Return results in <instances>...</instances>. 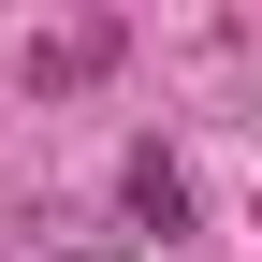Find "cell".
I'll return each mask as SVG.
<instances>
[{"mask_svg":"<svg viewBox=\"0 0 262 262\" xmlns=\"http://www.w3.org/2000/svg\"><path fill=\"white\" fill-rule=\"evenodd\" d=\"M117 204H131V233H189V160L175 146H131L117 160Z\"/></svg>","mask_w":262,"mask_h":262,"instance_id":"cell-2","label":"cell"},{"mask_svg":"<svg viewBox=\"0 0 262 262\" xmlns=\"http://www.w3.org/2000/svg\"><path fill=\"white\" fill-rule=\"evenodd\" d=\"M15 73H29V88L58 102V88H88V73H117V29H102V15H73V29H29V58H15Z\"/></svg>","mask_w":262,"mask_h":262,"instance_id":"cell-1","label":"cell"}]
</instances>
